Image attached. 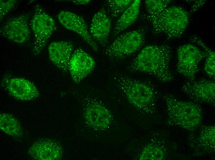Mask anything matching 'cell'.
Listing matches in <instances>:
<instances>
[{
  "label": "cell",
  "instance_id": "6da1fadb",
  "mask_svg": "<svg viewBox=\"0 0 215 160\" xmlns=\"http://www.w3.org/2000/svg\"><path fill=\"white\" fill-rule=\"evenodd\" d=\"M171 53V47L167 45H148L133 60L128 70L150 74L162 82H170L173 79L169 68Z\"/></svg>",
  "mask_w": 215,
  "mask_h": 160
},
{
  "label": "cell",
  "instance_id": "7a4b0ae2",
  "mask_svg": "<svg viewBox=\"0 0 215 160\" xmlns=\"http://www.w3.org/2000/svg\"><path fill=\"white\" fill-rule=\"evenodd\" d=\"M116 78L119 88L133 107L146 114L155 112L156 92L150 84L124 75H118Z\"/></svg>",
  "mask_w": 215,
  "mask_h": 160
},
{
  "label": "cell",
  "instance_id": "3957f363",
  "mask_svg": "<svg viewBox=\"0 0 215 160\" xmlns=\"http://www.w3.org/2000/svg\"><path fill=\"white\" fill-rule=\"evenodd\" d=\"M166 106L167 122L170 126L192 131L200 126L202 111L197 104L179 100L171 94L163 96Z\"/></svg>",
  "mask_w": 215,
  "mask_h": 160
},
{
  "label": "cell",
  "instance_id": "277c9868",
  "mask_svg": "<svg viewBox=\"0 0 215 160\" xmlns=\"http://www.w3.org/2000/svg\"><path fill=\"white\" fill-rule=\"evenodd\" d=\"M146 19L151 23L154 33H164L169 38L181 37L189 23V15L182 8L176 6L167 7L159 14Z\"/></svg>",
  "mask_w": 215,
  "mask_h": 160
},
{
  "label": "cell",
  "instance_id": "5b68a950",
  "mask_svg": "<svg viewBox=\"0 0 215 160\" xmlns=\"http://www.w3.org/2000/svg\"><path fill=\"white\" fill-rule=\"evenodd\" d=\"M146 31L144 28H141L117 36L106 48V54L109 58L116 60L122 59L132 55L143 45Z\"/></svg>",
  "mask_w": 215,
  "mask_h": 160
},
{
  "label": "cell",
  "instance_id": "8992f818",
  "mask_svg": "<svg viewBox=\"0 0 215 160\" xmlns=\"http://www.w3.org/2000/svg\"><path fill=\"white\" fill-rule=\"evenodd\" d=\"M31 26L34 34L32 52L34 55H37L44 48L55 30V23L53 18L37 4L35 7Z\"/></svg>",
  "mask_w": 215,
  "mask_h": 160
},
{
  "label": "cell",
  "instance_id": "52a82bcc",
  "mask_svg": "<svg viewBox=\"0 0 215 160\" xmlns=\"http://www.w3.org/2000/svg\"><path fill=\"white\" fill-rule=\"evenodd\" d=\"M177 51V70L190 81L194 80L199 70V64L206 57V53L190 44L180 46Z\"/></svg>",
  "mask_w": 215,
  "mask_h": 160
},
{
  "label": "cell",
  "instance_id": "ba28073f",
  "mask_svg": "<svg viewBox=\"0 0 215 160\" xmlns=\"http://www.w3.org/2000/svg\"><path fill=\"white\" fill-rule=\"evenodd\" d=\"M189 136V145L196 156L209 155L215 151V126H200Z\"/></svg>",
  "mask_w": 215,
  "mask_h": 160
},
{
  "label": "cell",
  "instance_id": "9c48e42d",
  "mask_svg": "<svg viewBox=\"0 0 215 160\" xmlns=\"http://www.w3.org/2000/svg\"><path fill=\"white\" fill-rule=\"evenodd\" d=\"M182 91L194 101L215 105V83L206 79L190 81L184 83Z\"/></svg>",
  "mask_w": 215,
  "mask_h": 160
},
{
  "label": "cell",
  "instance_id": "30bf717a",
  "mask_svg": "<svg viewBox=\"0 0 215 160\" xmlns=\"http://www.w3.org/2000/svg\"><path fill=\"white\" fill-rule=\"evenodd\" d=\"M29 17V14H27L10 18L1 28V35L17 44L24 42L30 36L28 25Z\"/></svg>",
  "mask_w": 215,
  "mask_h": 160
},
{
  "label": "cell",
  "instance_id": "8fae6325",
  "mask_svg": "<svg viewBox=\"0 0 215 160\" xmlns=\"http://www.w3.org/2000/svg\"><path fill=\"white\" fill-rule=\"evenodd\" d=\"M57 18L64 27L78 34L93 50L99 52V47L91 37L82 17L69 11H62L58 14Z\"/></svg>",
  "mask_w": 215,
  "mask_h": 160
},
{
  "label": "cell",
  "instance_id": "7c38bea8",
  "mask_svg": "<svg viewBox=\"0 0 215 160\" xmlns=\"http://www.w3.org/2000/svg\"><path fill=\"white\" fill-rule=\"evenodd\" d=\"M63 150L56 140L47 138L36 140L29 148L28 154L36 160H57L62 158Z\"/></svg>",
  "mask_w": 215,
  "mask_h": 160
},
{
  "label": "cell",
  "instance_id": "4fadbf2b",
  "mask_svg": "<svg viewBox=\"0 0 215 160\" xmlns=\"http://www.w3.org/2000/svg\"><path fill=\"white\" fill-rule=\"evenodd\" d=\"M95 64L92 58L81 48L76 49L72 54L69 66L73 82L79 83L93 71Z\"/></svg>",
  "mask_w": 215,
  "mask_h": 160
},
{
  "label": "cell",
  "instance_id": "5bb4252c",
  "mask_svg": "<svg viewBox=\"0 0 215 160\" xmlns=\"http://www.w3.org/2000/svg\"><path fill=\"white\" fill-rule=\"evenodd\" d=\"M111 25V19L103 7L99 10L92 19L90 34L94 40L103 47L108 43Z\"/></svg>",
  "mask_w": 215,
  "mask_h": 160
},
{
  "label": "cell",
  "instance_id": "9a60e30c",
  "mask_svg": "<svg viewBox=\"0 0 215 160\" xmlns=\"http://www.w3.org/2000/svg\"><path fill=\"white\" fill-rule=\"evenodd\" d=\"M74 45L68 41L54 42L48 47L49 57L51 61L64 72L69 70V62L73 53Z\"/></svg>",
  "mask_w": 215,
  "mask_h": 160
},
{
  "label": "cell",
  "instance_id": "2e32d148",
  "mask_svg": "<svg viewBox=\"0 0 215 160\" xmlns=\"http://www.w3.org/2000/svg\"><path fill=\"white\" fill-rule=\"evenodd\" d=\"M6 87L15 98L23 101L34 99L40 95L38 89L30 81L22 78H14L8 80Z\"/></svg>",
  "mask_w": 215,
  "mask_h": 160
},
{
  "label": "cell",
  "instance_id": "e0dca14e",
  "mask_svg": "<svg viewBox=\"0 0 215 160\" xmlns=\"http://www.w3.org/2000/svg\"><path fill=\"white\" fill-rule=\"evenodd\" d=\"M85 117L91 126L99 130H104L111 124L112 116L108 109L102 104L95 102L86 109Z\"/></svg>",
  "mask_w": 215,
  "mask_h": 160
},
{
  "label": "cell",
  "instance_id": "ac0fdd59",
  "mask_svg": "<svg viewBox=\"0 0 215 160\" xmlns=\"http://www.w3.org/2000/svg\"><path fill=\"white\" fill-rule=\"evenodd\" d=\"M140 0H134L121 14L116 22L113 32L112 37L115 38L133 24L139 14Z\"/></svg>",
  "mask_w": 215,
  "mask_h": 160
},
{
  "label": "cell",
  "instance_id": "d6986e66",
  "mask_svg": "<svg viewBox=\"0 0 215 160\" xmlns=\"http://www.w3.org/2000/svg\"><path fill=\"white\" fill-rule=\"evenodd\" d=\"M0 128L2 131L15 138H21L23 135V130L20 122L11 114H0Z\"/></svg>",
  "mask_w": 215,
  "mask_h": 160
},
{
  "label": "cell",
  "instance_id": "ffe728a7",
  "mask_svg": "<svg viewBox=\"0 0 215 160\" xmlns=\"http://www.w3.org/2000/svg\"><path fill=\"white\" fill-rule=\"evenodd\" d=\"M163 146L157 143H150L146 145L141 151L139 159L140 160H162L166 158L167 153Z\"/></svg>",
  "mask_w": 215,
  "mask_h": 160
},
{
  "label": "cell",
  "instance_id": "44dd1931",
  "mask_svg": "<svg viewBox=\"0 0 215 160\" xmlns=\"http://www.w3.org/2000/svg\"><path fill=\"white\" fill-rule=\"evenodd\" d=\"M191 40L201 47L205 51L206 58L204 69L207 74L211 78H214L215 76V53L209 48L203 41L196 36L190 37Z\"/></svg>",
  "mask_w": 215,
  "mask_h": 160
},
{
  "label": "cell",
  "instance_id": "7402d4cb",
  "mask_svg": "<svg viewBox=\"0 0 215 160\" xmlns=\"http://www.w3.org/2000/svg\"><path fill=\"white\" fill-rule=\"evenodd\" d=\"M133 0H108L106 1L108 11L113 18H117L130 6Z\"/></svg>",
  "mask_w": 215,
  "mask_h": 160
},
{
  "label": "cell",
  "instance_id": "603a6c76",
  "mask_svg": "<svg viewBox=\"0 0 215 160\" xmlns=\"http://www.w3.org/2000/svg\"><path fill=\"white\" fill-rule=\"evenodd\" d=\"M171 1L170 0H146L145 4L148 14L147 17L156 15L166 8Z\"/></svg>",
  "mask_w": 215,
  "mask_h": 160
},
{
  "label": "cell",
  "instance_id": "cb8c5ba5",
  "mask_svg": "<svg viewBox=\"0 0 215 160\" xmlns=\"http://www.w3.org/2000/svg\"><path fill=\"white\" fill-rule=\"evenodd\" d=\"M16 0H1L0 1V22L3 17L14 7Z\"/></svg>",
  "mask_w": 215,
  "mask_h": 160
},
{
  "label": "cell",
  "instance_id": "d4e9b609",
  "mask_svg": "<svg viewBox=\"0 0 215 160\" xmlns=\"http://www.w3.org/2000/svg\"><path fill=\"white\" fill-rule=\"evenodd\" d=\"M206 2V0L196 1L192 6L190 12L191 13H193L199 9Z\"/></svg>",
  "mask_w": 215,
  "mask_h": 160
},
{
  "label": "cell",
  "instance_id": "484cf974",
  "mask_svg": "<svg viewBox=\"0 0 215 160\" xmlns=\"http://www.w3.org/2000/svg\"><path fill=\"white\" fill-rule=\"evenodd\" d=\"M70 1L77 5H85L87 4L91 1L90 0H73Z\"/></svg>",
  "mask_w": 215,
  "mask_h": 160
}]
</instances>
